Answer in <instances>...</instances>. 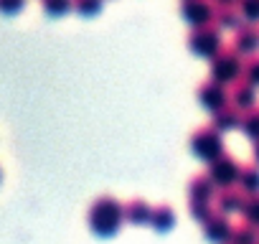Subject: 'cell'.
Returning <instances> with one entry per match:
<instances>
[{
  "mask_svg": "<svg viewBox=\"0 0 259 244\" xmlns=\"http://www.w3.org/2000/svg\"><path fill=\"white\" fill-rule=\"evenodd\" d=\"M191 150L196 158H201L203 163H213L216 158L224 155V140L221 133H216L213 128H201L193 133L191 138Z\"/></svg>",
  "mask_w": 259,
  "mask_h": 244,
  "instance_id": "obj_4",
  "label": "cell"
},
{
  "mask_svg": "<svg viewBox=\"0 0 259 244\" xmlns=\"http://www.w3.org/2000/svg\"><path fill=\"white\" fill-rule=\"evenodd\" d=\"M191 216H193L198 224H203L206 219L213 216V209H211L208 201H191Z\"/></svg>",
  "mask_w": 259,
  "mask_h": 244,
  "instance_id": "obj_24",
  "label": "cell"
},
{
  "mask_svg": "<svg viewBox=\"0 0 259 244\" xmlns=\"http://www.w3.org/2000/svg\"><path fill=\"white\" fill-rule=\"evenodd\" d=\"M236 186L244 196H259V166H241Z\"/></svg>",
  "mask_w": 259,
  "mask_h": 244,
  "instance_id": "obj_13",
  "label": "cell"
},
{
  "mask_svg": "<svg viewBox=\"0 0 259 244\" xmlns=\"http://www.w3.org/2000/svg\"><path fill=\"white\" fill-rule=\"evenodd\" d=\"M74 8V0H44V11L49 16H64Z\"/></svg>",
  "mask_w": 259,
  "mask_h": 244,
  "instance_id": "obj_23",
  "label": "cell"
},
{
  "mask_svg": "<svg viewBox=\"0 0 259 244\" xmlns=\"http://www.w3.org/2000/svg\"><path fill=\"white\" fill-rule=\"evenodd\" d=\"M241 133L251 140V143H259V107H254V109H249V112H244L241 114Z\"/></svg>",
  "mask_w": 259,
  "mask_h": 244,
  "instance_id": "obj_17",
  "label": "cell"
},
{
  "mask_svg": "<svg viewBox=\"0 0 259 244\" xmlns=\"http://www.w3.org/2000/svg\"><path fill=\"white\" fill-rule=\"evenodd\" d=\"M74 8L81 16H94L102 11V0H74Z\"/></svg>",
  "mask_w": 259,
  "mask_h": 244,
  "instance_id": "obj_25",
  "label": "cell"
},
{
  "mask_svg": "<svg viewBox=\"0 0 259 244\" xmlns=\"http://www.w3.org/2000/svg\"><path fill=\"white\" fill-rule=\"evenodd\" d=\"M251 155H254V163L259 166V143H254V150H251Z\"/></svg>",
  "mask_w": 259,
  "mask_h": 244,
  "instance_id": "obj_28",
  "label": "cell"
},
{
  "mask_svg": "<svg viewBox=\"0 0 259 244\" xmlns=\"http://www.w3.org/2000/svg\"><path fill=\"white\" fill-rule=\"evenodd\" d=\"M239 173H241V166H239V160H234L231 155H221V158H216L213 163H208V178H211V183L216 186V188H234V183L239 181Z\"/></svg>",
  "mask_w": 259,
  "mask_h": 244,
  "instance_id": "obj_5",
  "label": "cell"
},
{
  "mask_svg": "<svg viewBox=\"0 0 259 244\" xmlns=\"http://www.w3.org/2000/svg\"><path fill=\"white\" fill-rule=\"evenodd\" d=\"M231 231H234V226H231L229 216H224V214H213L211 219L203 221V236L213 244H229Z\"/></svg>",
  "mask_w": 259,
  "mask_h": 244,
  "instance_id": "obj_10",
  "label": "cell"
},
{
  "mask_svg": "<svg viewBox=\"0 0 259 244\" xmlns=\"http://www.w3.org/2000/svg\"><path fill=\"white\" fill-rule=\"evenodd\" d=\"M241 125V112L236 109V107H231V104H226L224 109H219V112H213V130L216 133H229V130H236Z\"/></svg>",
  "mask_w": 259,
  "mask_h": 244,
  "instance_id": "obj_12",
  "label": "cell"
},
{
  "mask_svg": "<svg viewBox=\"0 0 259 244\" xmlns=\"http://www.w3.org/2000/svg\"><path fill=\"white\" fill-rule=\"evenodd\" d=\"M213 3L211 0H181V16L188 21L193 28L208 26L213 21Z\"/></svg>",
  "mask_w": 259,
  "mask_h": 244,
  "instance_id": "obj_6",
  "label": "cell"
},
{
  "mask_svg": "<svg viewBox=\"0 0 259 244\" xmlns=\"http://www.w3.org/2000/svg\"><path fill=\"white\" fill-rule=\"evenodd\" d=\"M229 244H259V231L249 224H239V226H234Z\"/></svg>",
  "mask_w": 259,
  "mask_h": 244,
  "instance_id": "obj_19",
  "label": "cell"
},
{
  "mask_svg": "<svg viewBox=\"0 0 259 244\" xmlns=\"http://www.w3.org/2000/svg\"><path fill=\"white\" fill-rule=\"evenodd\" d=\"M241 216H244V224L259 229V196H249L244 209H241Z\"/></svg>",
  "mask_w": 259,
  "mask_h": 244,
  "instance_id": "obj_20",
  "label": "cell"
},
{
  "mask_svg": "<svg viewBox=\"0 0 259 244\" xmlns=\"http://www.w3.org/2000/svg\"><path fill=\"white\" fill-rule=\"evenodd\" d=\"M213 191L216 186L211 183L208 176H196L188 186V193H191V201H211L213 198Z\"/></svg>",
  "mask_w": 259,
  "mask_h": 244,
  "instance_id": "obj_14",
  "label": "cell"
},
{
  "mask_svg": "<svg viewBox=\"0 0 259 244\" xmlns=\"http://www.w3.org/2000/svg\"><path fill=\"white\" fill-rule=\"evenodd\" d=\"M239 56H254L259 49V28L251 23H241L234 31V46H231Z\"/></svg>",
  "mask_w": 259,
  "mask_h": 244,
  "instance_id": "obj_8",
  "label": "cell"
},
{
  "mask_svg": "<svg viewBox=\"0 0 259 244\" xmlns=\"http://www.w3.org/2000/svg\"><path fill=\"white\" fill-rule=\"evenodd\" d=\"M244 204H246V196H244L239 188H224V191L219 193V198H216V209H219V214H224V216L241 214Z\"/></svg>",
  "mask_w": 259,
  "mask_h": 244,
  "instance_id": "obj_11",
  "label": "cell"
},
{
  "mask_svg": "<svg viewBox=\"0 0 259 244\" xmlns=\"http://www.w3.org/2000/svg\"><path fill=\"white\" fill-rule=\"evenodd\" d=\"M196 94H198L201 107H206L208 112H219V109H224V107L229 104V92H226V87L219 84V82H213V79H206V82L198 87Z\"/></svg>",
  "mask_w": 259,
  "mask_h": 244,
  "instance_id": "obj_7",
  "label": "cell"
},
{
  "mask_svg": "<svg viewBox=\"0 0 259 244\" xmlns=\"http://www.w3.org/2000/svg\"><path fill=\"white\" fill-rule=\"evenodd\" d=\"M211 3H213L216 8H236L239 0H211Z\"/></svg>",
  "mask_w": 259,
  "mask_h": 244,
  "instance_id": "obj_27",
  "label": "cell"
},
{
  "mask_svg": "<svg viewBox=\"0 0 259 244\" xmlns=\"http://www.w3.org/2000/svg\"><path fill=\"white\" fill-rule=\"evenodd\" d=\"M26 6V0H0V13H6V16H16L21 13Z\"/></svg>",
  "mask_w": 259,
  "mask_h": 244,
  "instance_id": "obj_26",
  "label": "cell"
},
{
  "mask_svg": "<svg viewBox=\"0 0 259 244\" xmlns=\"http://www.w3.org/2000/svg\"><path fill=\"white\" fill-rule=\"evenodd\" d=\"M150 224H153L158 231H168V229L176 224V214H173V209H170V206H158V209H153Z\"/></svg>",
  "mask_w": 259,
  "mask_h": 244,
  "instance_id": "obj_18",
  "label": "cell"
},
{
  "mask_svg": "<svg viewBox=\"0 0 259 244\" xmlns=\"http://www.w3.org/2000/svg\"><path fill=\"white\" fill-rule=\"evenodd\" d=\"M188 49L196 54V56H203V59H213L221 49H224V41H221V31L208 23V26H201V28H193L188 33Z\"/></svg>",
  "mask_w": 259,
  "mask_h": 244,
  "instance_id": "obj_3",
  "label": "cell"
},
{
  "mask_svg": "<svg viewBox=\"0 0 259 244\" xmlns=\"http://www.w3.org/2000/svg\"><path fill=\"white\" fill-rule=\"evenodd\" d=\"M213 21H216V28H219V31H221V28H234V31H236V28L244 23L239 8H216V11H213Z\"/></svg>",
  "mask_w": 259,
  "mask_h": 244,
  "instance_id": "obj_16",
  "label": "cell"
},
{
  "mask_svg": "<svg viewBox=\"0 0 259 244\" xmlns=\"http://www.w3.org/2000/svg\"><path fill=\"white\" fill-rule=\"evenodd\" d=\"M244 71V56H239L234 49H221L213 59H211V79L219 84H236L241 79Z\"/></svg>",
  "mask_w": 259,
  "mask_h": 244,
  "instance_id": "obj_2",
  "label": "cell"
},
{
  "mask_svg": "<svg viewBox=\"0 0 259 244\" xmlns=\"http://www.w3.org/2000/svg\"><path fill=\"white\" fill-rule=\"evenodd\" d=\"M229 104L236 107L241 114L254 109L256 107V87H251L249 82L239 79L236 84H231V92H229Z\"/></svg>",
  "mask_w": 259,
  "mask_h": 244,
  "instance_id": "obj_9",
  "label": "cell"
},
{
  "mask_svg": "<svg viewBox=\"0 0 259 244\" xmlns=\"http://www.w3.org/2000/svg\"><path fill=\"white\" fill-rule=\"evenodd\" d=\"M150 216H153V209L145 204V201H130L124 206V219L130 224H150Z\"/></svg>",
  "mask_w": 259,
  "mask_h": 244,
  "instance_id": "obj_15",
  "label": "cell"
},
{
  "mask_svg": "<svg viewBox=\"0 0 259 244\" xmlns=\"http://www.w3.org/2000/svg\"><path fill=\"white\" fill-rule=\"evenodd\" d=\"M236 8H239L244 23H251V26L259 23V0H239Z\"/></svg>",
  "mask_w": 259,
  "mask_h": 244,
  "instance_id": "obj_21",
  "label": "cell"
},
{
  "mask_svg": "<svg viewBox=\"0 0 259 244\" xmlns=\"http://www.w3.org/2000/svg\"><path fill=\"white\" fill-rule=\"evenodd\" d=\"M241 79L249 82L251 87H259V54L246 56V61H244V71H241Z\"/></svg>",
  "mask_w": 259,
  "mask_h": 244,
  "instance_id": "obj_22",
  "label": "cell"
},
{
  "mask_svg": "<svg viewBox=\"0 0 259 244\" xmlns=\"http://www.w3.org/2000/svg\"><path fill=\"white\" fill-rule=\"evenodd\" d=\"M122 219H124V206H122L119 201L109 198V196L99 198V201L92 206V211H89V224H92L94 234H99V236H112V234H117Z\"/></svg>",
  "mask_w": 259,
  "mask_h": 244,
  "instance_id": "obj_1",
  "label": "cell"
}]
</instances>
